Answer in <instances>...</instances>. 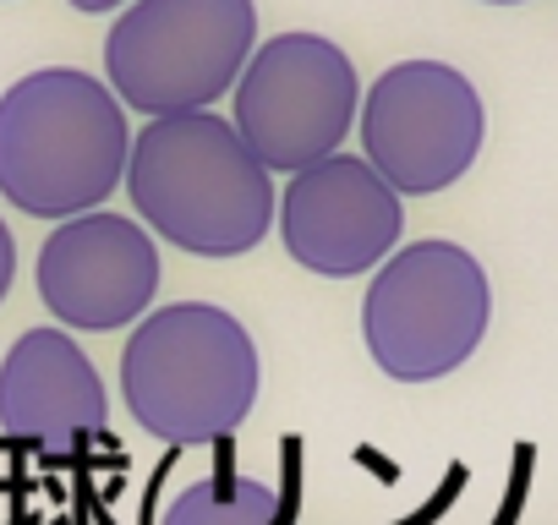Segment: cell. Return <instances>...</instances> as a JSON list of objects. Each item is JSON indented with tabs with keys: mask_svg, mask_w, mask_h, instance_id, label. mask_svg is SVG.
<instances>
[{
	"mask_svg": "<svg viewBox=\"0 0 558 525\" xmlns=\"http://www.w3.org/2000/svg\"><path fill=\"white\" fill-rule=\"evenodd\" d=\"M126 192L154 235L197 257L252 252L279 208L268 164L214 110L148 121L132 143Z\"/></svg>",
	"mask_w": 558,
	"mask_h": 525,
	"instance_id": "1",
	"label": "cell"
},
{
	"mask_svg": "<svg viewBox=\"0 0 558 525\" xmlns=\"http://www.w3.org/2000/svg\"><path fill=\"white\" fill-rule=\"evenodd\" d=\"M132 132L110 83L77 66L28 72L0 94V192L34 219L94 213L126 186Z\"/></svg>",
	"mask_w": 558,
	"mask_h": 525,
	"instance_id": "2",
	"label": "cell"
},
{
	"mask_svg": "<svg viewBox=\"0 0 558 525\" xmlns=\"http://www.w3.org/2000/svg\"><path fill=\"white\" fill-rule=\"evenodd\" d=\"M132 422L175 449L230 438L257 405V345L241 318L208 302L148 313L121 351Z\"/></svg>",
	"mask_w": 558,
	"mask_h": 525,
	"instance_id": "3",
	"label": "cell"
},
{
	"mask_svg": "<svg viewBox=\"0 0 558 525\" xmlns=\"http://www.w3.org/2000/svg\"><path fill=\"white\" fill-rule=\"evenodd\" d=\"M252 50V0H132L105 39V72L126 110L159 121L235 94Z\"/></svg>",
	"mask_w": 558,
	"mask_h": 525,
	"instance_id": "4",
	"label": "cell"
},
{
	"mask_svg": "<svg viewBox=\"0 0 558 525\" xmlns=\"http://www.w3.org/2000/svg\"><path fill=\"white\" fill-rule=\"evenodd\" d=\"M487 318L493 285L482 262L454 241L400 246L362 302L367 351L395 383H433L465 367L487 334Z\"/></svg>",
	"mask_w": 558,
	"mask_h": 525,
	"instance_id": "5",
	"label": "cell"
},
{
	"mask_svg": "<svg viewBox=\"0 0 558 525\" xmlns=\"http://www.w3.org/2000/svg\"><path fill=\"white\" fill-rule=\"evenodd\" d=\"M356 66L324 34H279L252 50L235 83V132L246 148L279 170L296 175L329 154L356 126Z\"/></svg>",
	"mask_w": 558,
	"mask_h": 525,
	"instance_id": "6",
	"label": "cell"
},
{
	"mask_svg": "<svg viewBox=\"0 0 558 525\" xmlns=\"http://www.w3.org/2000/svg\"><path fill=\"white\" fill-rule=\"evenodd\" d=\"M487 137L482 94L465 72L444 61H400L362 99V148L367 164L400 192L427 197L454 186Z\"/></svg>",
	"mask_w": 558,
	"mask_h": 525,
	"instance_id": "7",
	"label": "cell"
},
{
	"mask_svg": "<svg viewBox=\"0 0 558 525\" xmlns=\"http://www.w3.org/2000/svg\"><path fill=\"white\" fill-rule=\"evenodd\" d=\"M400 192L356 154H329L296 170L286 203H279L286 252L324 280H356L389 262L400 246Z\"/></svg>",
	"mask_w": 558,
	"mask_h": 525,
	"instance_id": "8",
	"label": "cell"
},
{
	"mask_svg": "<svg viewBox=\"0 0 558 525\" xmlns=\"http://www.w3.org/2000/svg\"><path fill=\"white\" fill-rule=\"evenodd\" d=\"M159 291V246L143 219L77 213L39 246V296L72 329H126Z\"/></svg>",
	"mask_w": 558,
	"mask_h": 525,
	"instance_id": "9",
	"label": "cell"
},
{
	"mask_svg": "<svg viewBox=\"0 0 558 525\" xmlns=\"http://www.w3.org/2000/svg\"><path fill=\"white\" fill-rule=\"evenodd\" d=\"M105 427L110 400L88 351L61 329H28L0 362V432L50 454H77L99 443Z\"/></svg>",
	"mask_w": 558,
	"mask_h": 525,
	"instance_id": "10",
	"label": "cell"
},
{
	"mask_svg": "<svg viewBox=\"0 0 558 525\" xmlns=\"http://www.w3.org/2000/svg\"><path fill=\"white\" fill-rule=\"evenodd\" d=\"M159 525H291V498L263 476H203L170 492Z\"/></svg>",
	"mask_w": 558,
	"mask_h": 525,
	"instance_id": "11",
	"label": "cell"
},
{
	"mask_svg": "<svg viewBox=\"0 0 558 525\" xmlns=\"http://www.w3.org/2000/svg\"><path fill=\"white\" fill-rule=\"evenodd\" d=\"M12 280H17V241H12V230H7V219H0V302H7V291H12Z\"/></svg>",
	"mask_w": 558,
	"mask_h": 525,
	"instance_id": "12",
	"label": "cell"
},
{
	"mask_svg": "<svg viewBox=\"0 0 558 525\" xmlns=\"http://www.w3.org/2000/svg\"><path fill=\"white\" fill-rule=\"evenodd\" d=\"M77 12H116V7H126V0H72Z\"/></svg>",
	"mask_w": 558,
	"mask_h": 525,
	"instance_id": "13",
	"label": "cell"
},
{
	"mask_svg": "<svg viewBox=\"0 0 558 525\" xmlns=\"http://www.w3.org/2000/svg\"><path fill=\"white\" fill-rule=\"evenodd\" d=\"M487 7H520V0H487Z\"/></svg>",
	"mask_w": 558,
	"mask_h": 525,
	"instance_id": "14",
	"label": "cell"
}]
</instances>
